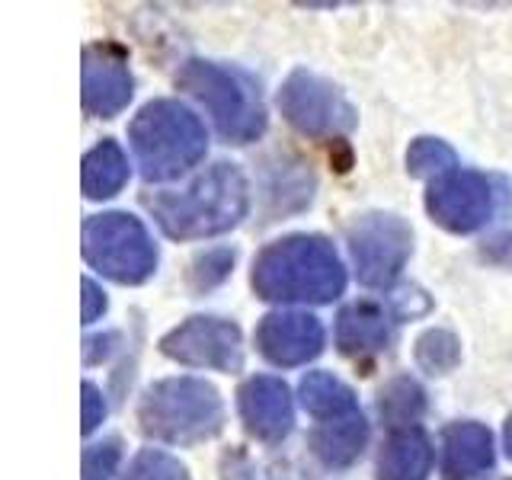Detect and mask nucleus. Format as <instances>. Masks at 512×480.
Segmentation results:
<instances>
[{
    "label": "nucleus",
    "mask_w": 512,
    "mask_h": 480,
    "mask_svg": "<svg viewBox=\"0 0 512 480\" xmlns=\"http://www.w3.org/2000/svg\"><path fill=\"white\" fill-rule=\"evenodd\" d=\"M346 269L333 244L317 234H292L269 244L253 263V288L266 301L327 304L343 292Z\"/></svg>",
    "instance_id": "f257e3e1"
},
{
    "label": "nucleus",
    "mask_w": 512,
    "mask_h": 480,
    "mask_svg": "<svg viewBox=\"0 0 512 480\" xmlns=\"http://www.w3.org/2000/svg\"><path fill=\"white\" fill-rule=\"evenodd\" d=\"M250 189L234 164L208 167L183 192H160L148 199L154 221L176 240H199L231 231L247 215Z\"/></svg>",
    "instance_id": "f03ea898"
},
{
    "label": "nucleus",
    "mask_w": 512,
    "mask_h": 480,
    "mask_svg": "<svg viewBox=\"0 0 512 480\" xmlns=\"http://www.w3.org/2000/svg\"><path fill=\"white\" fill-rule=\"evenodd\" d=\"M205 128L189 106L176 100H154L132 122V148L141 176L164 183L183 176L205 157Z\"/></svg>",
    "instance_id": "7ed1b4c3"
},
{
    "label": "nucleus",
    "mask_w": 512,
    "mask_h": 480,
    "mask_svg": "<svg viewBox=\"0 0 512 480\" xmlns=\"http://www.w3.org/2000/svg\"><path fill=\"white\" fill-rule=\"evenodd\" d=\"M138 423L151 439L192 445L218 436L224 426V404L202 378H167L144 391Z\"/></svg>",
    "instance_id": "20e7f679"
},
{
    "label": "nucleus",
    "mask_w": 512,
    "mask_h": 480,
    "mask_svg": "<svg viewBox=\"0 0 512 480\" xmlns=\"http://www.w3.org/2000/svg\"><path fill=\"white\" fill-rule=\"evenodd\" d=\"M176 84L212 112L218 132L228 141L247 144L263 135L266 109L260 100V90H256V84L244 71L224 68V64L212 61H186L183 71L176 74Z\"/></svg>",
    "instance_id": "39448f33"
},
{
    "label": "nucleus",
    "mask_w": 512,
    "mask_h": 480,
    "mask_svg": "<svg viewBox=\"0 0 512 480\" xmlns=\"http://www.w3.org/2000/svg\"><path fill=\"white\" fill-rule=\"evenodd\" d=\"M84 256L103 276L138 285L157 266V247L144 224L125 212H106L84 224Z\"/></svg>",
    "instance_id": "423d86ee"
},
{
    "label": "nucleus",
    "mask_w": 512,
    "mask_h": 480,
    "mask_svg": "<svg viewBox=\"0 0 512 480\" xmlns=\"http://www.w3.org/2000/svg\"><path fill=\"white\" fill-rule=\"evenodd\" d=\"M349 253L362 285H391L410 260L413 234L397 215L368 212L349 224Z\"/></svg>",
    "instance_id": "0eeeda50"
},
{
    "label": "nucleus",
    "mask_w": 512,
    "mask_h": 480,
    "mask_svg": "<svg viewBox=\"0 0 512 480\" xmlns=\"http://www.w3.org/2000/svg\"><path fill=\"white\" fill-rule=\"evenodd\" d=\"M279 106L282 116L292 122L298 132L314 135V138H333L346 135L356 125V109L346 96L327 84L324 77L295 71L279 90Z\"/></svg>",
    "instance_id": "6e6552de"
},
{
    "label": "nucleus",
    "mask_w": 512,
    "mask_h": 480,
    "mask_svg": "<svg viewBox=\"0 0 512 480\" xmlns=\"http://www.w3.org/2000/svg\"><path fill=\"white\" fill-rule=\"evenodd\" d=\"M164 356L180 365L218 368V372H237L244 365V340L231 320L221 317H189L183 327L164 336Z\"/></svg>",
    "instance_id": "1a4fd4ad"
},
{
    "label": "nucleus",
    "mask_w": 512,
    "mask_h": 480,
    "mask_svg": "<svg viewBox=\"0 0 512 480\" xmlns=\"http://www.w3.org/2000/svg\"><path fill=\"white\" fill-rule=\"evenodd\" d=\"M426 208L436 224L455 234H471L484 228L493 215V189L487 176L474 170H452L429 186Z\"/></svg>",
    "instance_id": "9d476101"
},
{
    "label": "nucleus",
    "mask_w": 512,
    "mask_h": 480,
    "mask_svg": "<svg viewBox=\"0 0 512 480\" xmlns=\"http://www.w3.org/2000/svg\"><path fill=\"white\" fill-rule=\"evenodd\" d=\"M256 346L272 365H301L324 349V327L311 314L276 311L263 317L256 330Z\"/></svg>",
    "instance_id": "9b49d317"
},
{
    "label": "nucleus",
    "mask_w": 512,
    "mask_h": 480,
    "mask_svg": "<svg viewBox=\"0 0 512 480\" xmlns=\"http://www.w3.org/2000/svg\"><path fill=\"white\" fill-rule=\"evenodd\" d=\"M132 100V74L125 55L112 45L84 48V106L93 116H116Z\"/></svg>",
    "instance_id": "f8f14e48"
},
{
    "label": "nucleus",
    "mask_w": 512,
    "mask_h": 480,
    "mask_svg": "<svg viewBox=\"0 0 512 480\" xmlns=\"http://www.w3.org/2000/svg\"><path fill=\"white\" fill-rule=\"evenodd\" d=\"M240 416H244L247 429L256 439L279 442L288 436V429L295 423L292 410V394L288 388L272 375L250 378L240 388Z\"/></svg>",
    "instance_id": "ddd939ff"
},
{
    "label": "nucleus",
    "mask_w": 512,
    "mask_h": 480,
    "mask_svg": "<svg viewBox=\"0 0 512 480\" xmlns=\"http://www.w3.org/2000/svg\"><path fill=\"white\" fill-rule=\"evenodd\" d=\"M493 464V439L480 423H455L442 439V474L445 480H468Z\"/></svg>",
    "instance_id": "4468645a"
},
{
    "label": "nucleus",
    "mask_w": 512,
    "mask_h": 480,
    "mask_svg": "<svg viewBox=\"0 0 512 480\" xmlns=\"http://www.w3.org/2000/svg\"><path fill=\"white\" fill-rule=\"evenodd\" d=\"M391 340V320L378 304H349L336 317V343L349 356H365V352H378Z\"/></svg>",
    "instance_id": "2eb2a0df"
},
{
    "label": "nucleus",
    "mask_w": 512,
    "mask_h": 480,
    "mask_svg": "<svg viewBox=\"0 0 512 480\" xmlns=\"http://www.w3.org/2000/svg\"><path fill=\"white\" fill-rule=\"evenodd\" d=\"M432 448L420 429H397L378 455V480H426Z\"/></svg>",
    "instance_id": "dca6fc26"
},
{
    "label": "nucleus",
    "mask_w": 512,
    "mask_h": 480,
    "mask_svg": "<svg viewBox=\"0 0 512 480\" xmlns=\"http://www.w3.org/2000/svg\"><path fill=\"white\" fill-rule=\"evenodd\" d=\"M128 180V160L116 141H103L84 157L80 183H84L87 199H109L125 186Z\"/></svg>",
    "instance_id": "f3484780"
},
{
    "label": "nucleus",
    "mask_w": 512,
    "mask_h": 480,
    "mask_svg": "<svg viewBox=\"0 0 512 480\" xmlns=\"http://www.w3.org/2000/svg\"><path fill=\"white\" fill-rule=\"evenodd\" d=\"M365 439H368V426L362 416L352 413L314 432V452L330 468H343V464H352L359 458Z\"/></svg>",
    "instance_id": "a211bd4d"
},
{
    "label": "nucleus",
    "mask_w": 512,
    "mask_h": 480,
    "mask_svg": "<svg viewBox=\"0 0 512 480\" xmlns=\"http://www.w3.org/2000/svg\"><path fill=\"white\" fill-rule=\"evenodd\" d=\"M301 404L317 420H343L356 413V394L330 372H311L301 381Z\"/></svg>",
    "instance_id": "6ab92c4d"
},
{
    "label": "nucleus",
    "mask_w": 512,
    "mask_h": 480,
    "mask_svg": "<svg viewBox=\"0 0 512 480\" xmlns=\"http://www.w3.org/2000/svg\"><path fill=\"white\" fill-rule=\"evenodd\" d=\"M378 410H381V416H384V420H388L391 426L413 423L416 416L423 413V391H420V384L410 381V378H397V381H391L388 388L381 391Z\"/></svg>",
    "instance_id": "aec40b11"
},
{
    "label": "nucleus",
    "mask_w": 512,
    "mask_h": 480,
    "mask_svg": "<svg viewBox=\"0 0 512 480\" xmlns=\"http://www.w3.org/2000/svg\"><path fill=\"white\" fill-rule=\"evenodd\" d=\"M455 167V151L439 138H420L407 151V170L413 176H445Z\"/></svg>",
    "instance_id": "412c9836"
},
{
    "label": "nucleus",
    "mask_w": 512,
    "mask_h": 480,
    "mask_svg": "<svg viewBox=\"0 0 512 480\" xmlns=\"http://www.w3.org/2000/svg\"><path fill=\"white\" fill-rule=\"evenodd\" d=\"M458 356H461L458 340L445 330H429L426 336H420V343H416V362H420L432 375L452 372V368L458 365Z\"/></svg>",
    "instance_id": "4be33fe9"
},
{
    "label": "nucleus",
    "mask_w": 512,
    "mask_h": 480,
    "mask_svg": "<svg viewBox=\"0 0 512 480\" xmlns=\"http://www.w3.org/2000/svg\"><path fill=\"white\" fill-rule=\"evenodd\" d=\"M122 480H189V474L173 455L148 448V452H141L132 464H128Z\"/></svg>",
    "instance_id": "5701e85b"
},
{
    "label": "nucleus",
    "mask_w": 512,
    "mask_h": 480,
    "mask_svg": "<svg viewBox=\"0 0 512 480\" xmlns=\"http://www.w3.org/2000/svg\"><path fill=\"white\" fill-rule=\"evenodd\" d=\"M119 442L109 439L100 445H90L84 452V480H106L119 468Z\"/></svg>",
    "instance_id": "b1692460"
},
{
    "label": "nucleus",
    "mask_w": 512,
    "mask_h": 480,
    "mask_svg": "<svg viewBox=\"0 0 512 480\" xmlns=\"http://www.w3.org/2000/svg\"><path fill=\"white\" fill-rule=\"evenodd\" d=\"M80 420H84V432H93L96 426L103 423V416H106V404H103V397L100 391L93 388V384L87 381L84 384V397H80Z\"/></svg>",
    "instance_id": "393cba45"
},
{
    "label": "nucleus",
    "mask_w": 512,
    "mask_h": 480,
    "mask_svg": "<svg viewBox=\"0 0 512 480\" xmlns=\"http://www.w3.org/2000/svg\"><path fill=\"white\" fill-rule=\"evenodd\" d=\"M80 292H84V295H80V301H84V304H80V317H84V324H93V320L106 311V295L90 279L80 282Z\"/></svg>",
    "instance_id": "a878e982"
},
{
    "label": "nucleus",
    "mask_w": 512,
    "mask_h": 480,
    "mask_svg": "<svg viewBox=\"0 0 512 480\" xmlns=\"http://www.w3.org/2000/svg\"><path fill=\"white\" fill-rule=\"evenodd\" d=\"M506 452L512 458V416H509V423H506Z\"/></svg>",
    "instance_id": "bb28decb"
}]
</instances>
